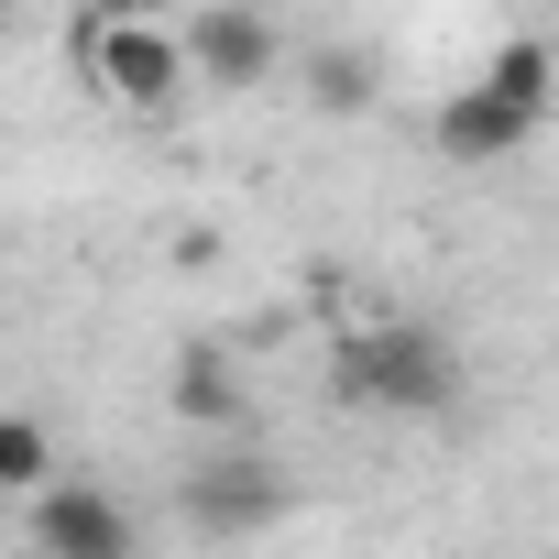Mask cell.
Returning a JSON list of instances; mask_svg holds the SVG:
<instances>
[{
  "instance_id": "cell-1",
  "label": "cell",
  "mask_w": 559,
  "mask_h": 559,
  "mask_svg": "<svg viewBox=\"0 0 559 559\" xmlns=\"http://www.w3.org/2000/svg\"><path fill=\"white\" fill-rule=\"evenodd\" d=\"M341 395L373 417H450L461 406V341L439 319H373L341 341Z\"/></svg>"
},
{
  "instance_id": "cell-2",
  "label": "cell",
  "mask_w": 559,
  "mask_h": 559,
  "mask_svg": "<svg viewBox=\"0 0 559 559\" xmlns=\"http://www.w3.org/2000/svg\"><path fill=\"white\" fill-rule=\"evenodd\" d=\"M78 67H88V88H99L110 110H165V99L187 88V34L154 23V12H99V23L78 34Z\"/></svg>"
},
{
  "instance_id": "cell-3",
  "label": "cell",
  "mask_w": 559,
  "mask_h": 559,
  "mask_svg": "<svg viewBox=\"0 0 559 559\" xmlns=\"http://www.w3.org/2000/svg\"><path fill=\"white\" fill-rule=\"evenodd\" d=\"M274 515H286V472L263 450H209L187 472V526L198 537H263Z\"/></svg>"
},
{
  "instance_id": "cell-4",
  "label": "cell",
  "mask_w": 559,
  "mask_h": 559,
  "mask_svg": "<svg viewBox=\"0 0 559 559\" xmlns=\"http://www.w3.org/2000/svg\"><path fill=\"white\" fill-rule=\"evenodd\" d=\"M176 34H187V78H209V88H263L286 67V34H274V12H252V0H209Z\"/></svg>"
},
{
  "instance_id": "cell-5",
  "label": "cell",
  "mask_w": 559,
  "mask_h": 559,
  "mask_svg": "<svg viewBox=\"0 0 559 559\" xmlns=\"http://www.w3.org/2000/svg\"><path fill=\"white\" fill-rule=\"evenodd\" d=\"M34 504V548L45 559H132L143 537H132V504H110L99 483H45V493H23Z\"/></svg>"
},
{
  "instance_id": "cell-6",
  "label": "cell",
  "mask_w": 559,
  "mask_h": 559,
  "mask_svg": "<svg viewBox=\"0 0 559 559\" xmlns=\"http://www.w3.org/2000/svg\"><path fill=\"white\" fill-rule=\"evenodd\" d=\"M526 132H537V121H526L515 99H493L483 78H472L461 99H439V154H450V165H504V154H526Z\"/></svg>"
},
{
  "instance_id": "cell-7",
  "label": "cell",
  "mask_w": 559,
  "mask_h": 559,
  "mask_svg": "<svg viewBox=\"0 0 559 559\" xmlns=\"http://www.w3.org/2000/svg\"><path fill=\"white\" fill-rule=\"evenodd\" d=\"M483 88H493V99H515L526 121H548V88H559V56H548L537 34H504V45L483 56Z\"/></svg>"
},
{
  "instance_id": "cell-8",
  "label": "cell",
  "mask_w": 559,
  "mask_h": 559,
  "mask_svg": "<svg viewBox=\"0 0 559 559\" xmlns=\"http://www.w3.org/2000/svg\"><path fill=\"white\" fill-rule=\"evenodd\" d=\"M176 417H198V428H241V417H252V406H241L230 352H209V341H198V352L176 362Z\"/></svg>"
},
{
  "instance_id": "cell-9",
  "label": "cell",
  "mask_w": 559,
  "mask_h": 559,
  "mask_svg": "<svg viewBox=\"0 0 559 559\" xmlns=\"http://www.w3.org/2000/svg\"><path fill=\"white\" fill-rule=\"evenodd\" d=\"M373 88H384V78H373V56H362V45H330V56H308V99H319L330 121L373 110Z\"/></svg>"
},
{
  "instance_id": "cell-10",
  "label": "cell",
  "mask_w": 559,
  "mask_h": 559,
  "mask_svg": "<svg viewBox=\"0 0 559 559\" xmlns=\"http://www.w3.org/2000/svg\"><path fill=\"white\" fill-rule=\"evenodd\" d=\"M45 483H56L45 417H12V406H0V493H45Z\"/></svg>"
},
{
  "instance_id": "cell-11",
  "label": "cell",
  "mask_w": 559,
  "mask_h": 559,
  "mask_svg": "<svg viewBox=\"0 0 559 559\" xmlns=\"http://www.w3.org/2000/svg\"><path fill=\"white\" fill-rule=\"evenodd\" d=\"M0 34H12V0H0Z\"/></svg>"
}]
</instances>
